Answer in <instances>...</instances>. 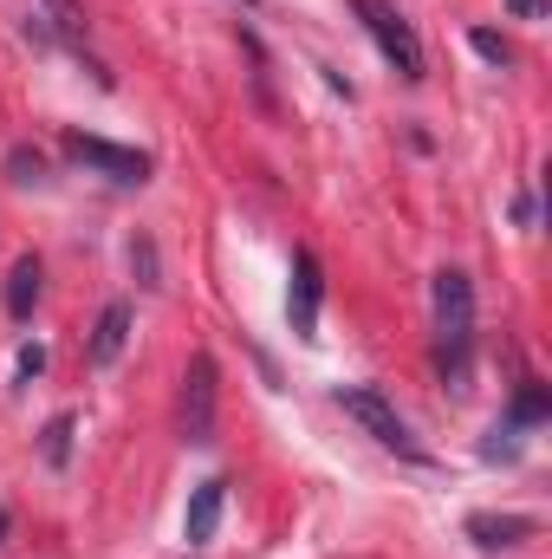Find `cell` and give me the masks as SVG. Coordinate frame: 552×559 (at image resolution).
Instances as JSON below:
<instances>
[{
  "instance_id": "18",
  "label": "cell",
  "mask_w": 552,
  "mask_h": 559,
  "mask_svg": "<svg viewBox=\"0 0 552 559\" xmlns=\"http://www.w3.org/2000/svg\"><path fill=\"white\" fill-rule=\"evenodd\" d=\"M0 540H7V508H0Z\"/></svg>"
},
{
  "instance_id": "14",
  "label": "cell",
  "mask_w": 552,
  "mask_h": 559,
  "mask_svg": "<svg viewBox=\"0 0 552 559\" xmlns=\"http://www.w3.org/2000/svg\"><path fill=\"white\" fill-rule=\"evenodd\" d=\"M468 46H475L488 66H507V59H514V52H507V39H501V33H488V26H475V33H468Z\"/></svg>"
},
{
  "instance_id": "4",
  "label": "cell",
  "mask_w": 552,
  "mask_h": 559,
  "mask_svg": "<svg viewBox=\"0 0 552 559\" xmlns=\"http://www.w3.org/2000/svg\"><path fill=\"white\" fill-rule=\"evenodd\" d=\"M351 13L364 20V33L377 39V52L397 66V79H422V39H416V26L397 7H384V0H351Z\"/></svg>"
},
{
  "instance_id": "10",
  "label": "cell",
  "mask_w": 552,
  "mask_h": 559,
  "mask_svg": "<svg viewBox=\"0 0 552 559\" xmlns=\"http://www.w3.org/2000/svg\"><path fill=\"white\" fill-rule=\"evenodd\" d=\"M39 261L26 254V261H13V274H7V312L13 319H33V306H39Z\"/></svg>"
},
{
  "instance_id": "12",
  "label": "cell",
  "mask_w": 552,
  "mask_h": 559,
  "mask_svg": "<svg viewBox=\"0 0 552 559\" xmlns=\"http://www.w3.org/2000/svg\"><path fill=\"white\" fill-rule=\"evenodd\" d=\"M547 411H552V397H547V384H527L520 397H514V429H527V423H547Z\"/></svg>"
},
{
  "instance_id": "15",
  "label": "cell",
  "mask_w": 552,
  "mask_h": 559,
  "mask_svg": "<svg viewBox=\"0 0 552 559\" xmlns=\"http://www.w3.org/2000/svg\"><path fill=\"white\" fill-rule=\"evenodd\" d=\"M131 267H137L143 286H163V274H156V248H149V241H131Z\"/></svg>"
},
{
  "instance_id": "2",
  "label": "cell",
  "mask_w": 552,
  "mask_h": 559,
  "mask_svg": "<svg viewBox=\"0 0 552 559\" xmlns=\"http://www.w3.org/2000/svg\"><path fill=\"white\" fill-rule=\"evenodd\" d=\"M215 391H221V371H215L208 352H195L189 371H182V397H176V423H182V442L189 449H208L215 442Z\"/></svg>"
},
{
  "instance_id": "6",
  "label": "cell",
  "mask_w": 552,
  "mask_h": 559,
  "mask_svg": "<svg viewBox=\"0 0 552 559\" xmlns=\"http://www.w3.org/2000/svg\"><path fill=\"white\" fill-rule=\"evenodd\" d=\"M319 299H325L319 261H312V248H299L292 254V293H286V312H292V332L299 338H319Z\"/></svg>"
},
{
  "instance_id": "11",
  "label": "cell",
  "mask_w": 552,
  "mask_h": 559,
  "mask_svg": "<svg viewBox=\"0 0 552 559\" xmlns=\"http://www.w3.org/2000/svg\"><path fill=\"white\" fill-rule=\"evenodd\" d=\"M72 436H79V417L59 411V417L46 423V436H39V455H46L52 468H65V462H72Z\"/></svg>"
},
{
  "instance_id": "8",
  "label": "cell",
  "mask_w": 552,
  "mask_h": 559,
  "mask_svg": "<svg viewBox=\"0 0 552 559\" xmlns=\"http://www.w3.org/2000/svg\"><path fill=\"white\" fill-rule=\"evenodd\" d=\"M131 299H111L105 312H98V325H92V345H85V358L92 365H118L124 358V345H131Z\"/></svg>"
},
{
  "instance_id": "13",
  "label": "cell",
  "mask_w": 552,
  "mask_h": 559,
  "mask_svg": "<svg viewBox=\"0 0 552 559\" xmlns=\"http://www.w3.org/2000/svg\"><path fill=\"white\" fill-rule=\"evenodd\" d=\"M7 176H13V182H46V156L20 143V150H7Z\"/></svg>"
},
{
  "instance_id": "17",
  "label": "cell",
  "mask_w": 552,
  "mask_h": 559,
  "mask_svg": "<svg viewBox=\"0 0 552 559\" xmlns=\"http://www.w3.org/2000/svg\"><path fill=\"white\" fill-rule=\"evenodd\" d=\"M507 13H514V20H540V13H547V0H507Z\"/></svg>"
},
{
  "instance_id": "1",
  "label": "cell",
  "mask_w": 552,
  "mask_h": 559,
  "mask_svg": "<svg viewBox=\"0 0 552 559\" xmlns=\"http://www.w3.org/2000/svg\"><path fill=\"white\" fill-rule=\"evenodd\" d=\"M429 299H435V371H442V384L461 391L468 358H475V280L461 267H442Z\"/></svg>"
},
{
  "instance_id": "16",
  "label": "cell",
  "mask_w": 552,
  "mask_h": 559,
  "mask_svg": "<svg viewBox=\"0 0 552 559\" xmlns=\"http://www.w3.org/2000/svg\"><path fill=\"white\" fill-rule=\"evenodd\" d=\"M13 371H20V378H39V371H46V352H39V345H20Z\"/></svg>"
},
{
  "instance_id": "5",
  "label": "cell",
  "mask_w": 552,
  "mask_h": 559,
  "mask_svg": "<svg viewBox=\"0 0 552 559\" xmlns=\"http://www.w3.org/2000/svg\"><path fill=\"white\" fill-rule=\"evenodd\" d=\"M65 156L72 163H85V169H98V176H111V182H149V156L131 150V143H105V138H85V131H65Z\"/></svg>"
},
{
  "instance_id": "7",
  "label": "cell",
  "mask_w": 552,
  "mask_h": 559,
  "mask_svg": "<svg viewBox=\"0 0 552 559\" xmlns=\"http://www.w3.org/2000/svg\"><path fill=\"white\" fill-rule=\"evenodd\" d=\"M221 508H228V481H221V475H208V481L189 495L182 540H189V547H208V540H215V527H221Z\"/></svg>"
},
{
  "instance_id": "3",
  "label": "cell",
  "mask_w": 552,
  "mask_h": 559,
  "mask_svg": "<svg viewBox=\"0 0 552 559\" xmlns=\"http://www.w3.org/2000/svg\"><path fill=\"white\" fill-rule=\"evenodd\" d=\"M338 411H345L351 423H364L384 449H397V455L422 462V442L410 436V423L397 417V404H391L384 391H371V384H338Z\"/></svg>"
},
{
  "instance_id": "9",
  "label": "cell",
  "mask_w": 552,
  "mask_h": 559,
  "mask_svg": "<svg viewBox=\"0 0 552 559\" xmlns=\"http://www.w3.org/2000/svg\"><path fill=\"white\" fill-rule=\"evenodd\" d=\"M527 534H533L527 514H475V521H468V540L488 547V554H494V547H514V540H527Z\"/></svg>"
}]
</instances>
